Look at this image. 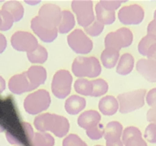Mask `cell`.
<instances>
[{
  "mask_svg": "<svg viewBox=\"0 0 156 146\" xmlns=\"http://www.w3.org/2000/svg\"><path fill=\"white\" fill-rule=\"evenodd\" d=\"M35 128L39 132H52L57 137H64L69 131V121L61 115L44 113L34 120Z\"/></svg>",
  "mask_w": 156,
  "mask_h": 146,
  "instance_id": "1",
  "label": "cell"
},
{
  "mask_svg": "<svg viewBox=\"0 0 156 146\" xmlns=\"http://www.w3.org/2000/svg\"><path fill=\"white\" fill-rule=\"evenodd\" d=\"M72 72L76 77H98L101 73V65L96 57L78 56L72 63Z\"/></svg>",
  "mask_w": 156,
  "mask_h": 146,
  "instance_id": "2",
  "label": "cell"
},
{
  "mask_svg": "<svg viewBox=\"0 0 156 146\" xmlns=\"http://www.w3.org/2000/svg\"><path fill=\"white\" fill-rule=\"evenodd\" d=\"M147 91L145 89H137V90L125 92L117 96L119 103L118 111L121 114H127L137 109L142 108L145 104V96Z\"/></svg>",
  "mask_w": 156,
  "mask_h": 146,
  "instance_id": "3",
  "label": "cell"
},
{
  "mask_svg": "<svg viewBox=\"0 0 156 146\" xmlns=\"http://www.w3.org/2000/svg\"><path fill=\"white\" fill-rule=\"evenodd\" d=\"M51 104L50 95L44 89L30 93L24 99V109L31 115H36L45 111Z\"/></svg>",
  "mask_w": 156,
  "mask_h": 146,
  "instance_id": "4",
  "label": "cell"
},
{
  "mask_svg": "<svg viewBox=\"0 0 156 146\" xmlns=\"http://www.w3.org/2000/svg\"><path fill=\"white\" fill-rule=\"evenodd\" d=\"M72 85V76L68 70H58L52 79L51 89L55 97L64 99L70 94Z\"/></svg>",
  "mask_w": 156,
  "mask_h": 146,
  "instance_id": "5",
  "label": "cell"
},
{
  "mask_svg": "<svg viewBox=\"0 0 156 146\" xmlns=\"http://www.w3.org/2000/svg\"><path fill=\"white\" fill-rule=\"evenodd\" d=\"M105 48H114L120 50L129 47L133 42V34L130 29L122 27L116 31L109 32L105 37Z\"/></svg>",
  "mask_w": 156,
  "mask_h": 146,
  "instance_id": "6",
  "label": "cell"
},
{
  "mask_svg": "<svg viewBox=\"0 0 156 146\" xmlns=\"http://www.w3.org/2000/svg\"><path fill=\"white\" fill-rule=\"evenodd\" d=\"M71 7L75 13L77 22L80 26L86 28L94 22L95 14L93 12V3L92 1H72Z\"/></svg>",
  "mask_w": 156,
  "mask_h": 146,
  "instance_id": "7",
  "label": "cell"
},
{
  "mask_svg": "<svg viewBox=\"0 0 156 146\" xmlns=\"http://www.w3.org/2000/svg\"><path fill=\"white\" fill-rule=\"evenodd\" d=\"M69 47L77 54H87L93 48V42L81 29H75L67 37Z\"/></svg>",
  "mask_w": 156,
  "mask_h": 146,
  "instance_id": "8",
  "label": "cell"
},
{
  "mask_svg": "<svg viewBox=\"0 0 156 146\" xmlns=\"http://www.w3.org/2000/svg\"><path fill=\"white\" fill-rule=\"evenodd\" d=\"M11 45L17 51L33 52L38 47V41L33 34L26 31H17L11 37Z\"/></svg>",
  "mask_w": 156,
  "mask_h": 146,
  "instance_id": "9",
  "label": "cell"
},
{
  "mask_svg": "<svg viewBox=\"0 0 156 146\" xmlns=\"http://www.w3.org/2000/svg\"><path fill=\"white\" fill-rule=\"evenodd\" d=\"M144 9L138 4L123 6L118 11L119 21L124 25H138L143 21Z\"/></svg>",
  "mask_w": 156,
  "mask_h": 146,
  "instance_id": "10",
  "label": "cell"
},
{
  "mask_svg": "<svg viewBox=\"0 0 156 146\" xmlns=\"http://www.w3.org/2000/svg\"><path fill=\"white\" fill-rule=\"evenodd\" d=\"M39 19L47 25L58 28L62 17V11L60 7L55 4H45L39 10Z\"/></svg>",
  "mask_w": 156,
  "mask_h": 146,
  "instance_id": "11",
  "label": "cell"
},
{
  "mask_svg": "<svg viewBox=\"0 0 156 146\" xmlns=\"http://www.w3.org/2000/svg\"><path fill=\"white\" fill-rule=\"evenodd\" d=\"M31 29L33 30V32L37 35V37H39L40 40L47 42V43L54 41L58 35L57 28L51 27L43 23L39 19L38 16H35L31 20Z\"/></svg>",
  "mask_w": 156,
  "mask_h": 146,
  "instance_id": "12",
  "label": "cell"
},
{
  "mask_svg": "<svg viewBox=\"0 0 156 146\" xmlns=\"http://www.w3.org/2000/svg\"><path fill=\"white\" fill-rule=\"evenodd\" d=\"M8 87L9 90L14 94H22L34 90V87L30 83L26 71L20 74H16L10 78Z\"/></svg>",
  "mask_w": 156,
  "mask_h": 146,
  "instance_id": "13",
  "label": "cell"
},
{
  "mask_svg": "<svg viewBox=\"0 0 156 146\" xmlns=\"http://www.w3.org/2000/svg\"><path fill=\"white\" fill-rule=\"evenodd\" d=\"M122 142L124 146H147L141 131L134 126H129L123 130Z\"/></svg>",
  "mask_w": 156,
  "mask_h": 146,
  "instance_id": "14",
  "label": "cell"
},
{
  "mask_svg": "<svg viewBox=\"0 0 156 146\" xmlns=\"http://www.w3.org/2000/svg\"><path fill=\"white\" fill-rule=\"evenodd\" d=\"M137 72L149 82H156V61L151 59H139L136 63Z\"/></svg>",
  "mask_w": 156,
  "mask_h": 146,
  "instance_id": "15",
  "label": "cell"
},
{
  "mask_svg": "<svg viewBox=\"0 0 156 146\" xmlns=\"http://www.w3.org/2000/svg\"><path fill=\"white\" fill-rule=\"evenodd\" d=\"M101 115L99 114L96 110H87L81 113L80 116L78 117L77 123L81 128H83L85 130H88L90 128L98 125L100 123Z\"/></svg>",
  "mask_w": 156,
  "mask_h": 146,
  "instance_id": "16",
  "label": "cell"
},
{
  "mask_svg": "<svg viewBox=\"0 0 156 146\" xmlns=\"http://www.w3.org/2000/svg\"><path fill=\"white\" fill-rule=\"evenodd\" d=\"M98 108L102 114L106 116L114 115L119 110V103L117 98L111 95H106L100 99L98 103Z\"/></svg>",
  "mask_w": 156,
  "mask_h": 146,
  "instance_id": "17",
  "label": "cell"
},
{
  "mask_svg": "<svg viewBox=\"0 0 156 146\" xmlns=\"http://www.w3.org/2000/svg\"><path fill=\"white\" fill-rule=\"evenodd\" d=\"M27 76L29 78L30 83L32 86L37 88L39 85H42L45 83L46 78H47V72L44 67L42 66H31L29 69L26 71Z\"/></svg>",
  "mask_w": 156,
  "mask_h": 146,
  "instance_id": "18",
  "label": "cell"
},
{
  "mask_svg": "<svg viewBox=\"0 0 156 146\" xmlns=\"http://www.w3.org/2000/svg\"><path fill=\"white\" fill-rule=\"evenodd\" d=\"M123 132L122 124L118 121H111L104 128V138L106 142H115L120 140Z\"/></svg>",
  "mask_w": 156,
  "mask_h": 146,
  "instance_id": "19",
  "label": "cell"
},
{
  "mask_svg": "<svg viewBox=\"0 0 156 146\" xmlns=\"http://www.w3.org/2000/svg\"><path fill=\"white\" fill-rule=\"evenodd\" d=\"M86 106V100L79 95H72L65 101V110L70 115H76Z\"/></svg>",
  "mask_w": 156,
  "mask_h": 146,
  "instance_id": "20",
  "label": "cell"
},
{
  "mask_svg": "<svg viewBox=\"0 0 156 146\" xmlns=\"http://www.w3.org/2000/svg\"><path fill=\"white\" fill-rule=\"evenodd\" d=\"M120 58L119 51L114 48H105L101 53L100 60L101 63L105 68H113L118 63Z\"/></svg>",
  "mask_w": 156,
  "mask_h": 146,
  "instance_id": "21",
  "label": "cell"
},
{
  "mask_svg": "<svg viewBox=\"0 0 156 146\" xmlns=\"http://www.w3.org/2000/svg\"><path fill=\"white\" fill-rule=\"evenodd\" d=\"M134 68V57L130 53H124L120 56V59L117 63L116 72L120 75H128L132 72Z\"/></svg>",
  "mask_w": 156,
  "mask_h": 146,
  "instance_id": "22",
  "label": "cell"
},
{
  "mask_svg": "<svg viewBox=\"0 0 156 146\" xmlns=\"http://www.w3.org/2000/svg\"><path fill=\"white\" fill-rule=\"evenodd\" d=\"M95 13H96V20L103 25H110V24L114 23L116 19L115 12L106 10L99 2L95 6Z\"/></svg>",
  "mask_w": 156,
  "mask_h": 146,
  "instance_id": "23",
  "label": "cell"
},
{
  "mask_svg": "<svg viewBox=\"0 0 156 146\" xmlns=\"http://www.w3.org/2000/svg\"><path fill=\"white\" fill-rule=\"evenodd\" d=\"M74 26H75V19H74L73 14L68 10H63L61 21L57 28L58 32L61 34L68 33L73 29Z\"/></svg>",
  "mask_w": 156,
  "mask_h": 146,
  "instance_id": "24",
  "label": "cell"
},
{
  "mask_svg": "<svg viewBox=\"0 0 156 146\" xmlns=\"http://www.w3.org/2000/svg\"><path fill=\"white\" fill-rule=\"evenodd\" d=\"M2 9L11 14V16L14 19V22H17V21L22 19L23 14H24V8H23V6L21 5L20 2L8 1L3 4Z\"/></svg>",
  "mask_w": 156,
  "mask_h": 146,
  "instance_id": "25",
  "label": "cell"
},
{
  "mask_svg": "<svg viewBox=\"0 0 156 146\" xmlns=\"http://www.w3.org/2000/svg\"><path fill=\"white\" fill-rule=\"evenodd\" d=\"M55 140L51 134L47 132L34 133V137L31 142L32 146H54Z\"/></svg>",
  "mask_w": 156,
  "mask_h": 146,
  "instance_id": "26",
  "label": "cell"
},
{
  "mask_svg": "<svg viewBox=\"0 0 156 146\" xmlns=\"http://www.w3.org/2000/svg\"><path fill=\"white\" fill-rule=\"evenodd\" d=\"M74 89L80 95L91 96L92 92H93V85H92L91 81L86 78H79L74 83Z\"/></svg>",
  "mask_w": 156,
  "mask_h": 146,
  "instance_id": "27",
  "label": "cell"
},
{
  "mask_svg": "<svg viewBox=\"0 0 156 146\" xmlns=\"http://www.w3.org/2000/svg\"><path fill=\"white\" fill-rule=\"evenodd\" d=\"M27 57L28 60L31 63H44L48 57V53L47 50L41 45H38V47L35 49L33 52L27 53Z\"/></svg>",
  "mask_w": 156,
  "mask_h": 146,
  "instance_id": "28",
  "label": "cell"
},
{
  "mask_svg": "<svg viewBox=\"0 0 156 146\" xmlns=\"http://www.w3.org/2000/svg\"><path fill=\"white\" fill-rule=\"evenodd\" d=\"M93 85V92H92V97H99V96L104 95L108 91V83L104 79L96 78V79L91 81Z\"/></svg>",
  "mask_w": 156,
  "mask_h": 146,
  "instance_id": "29",
  "label": "cell"
},
{
  "mask_svg": "<svg viewBox=\"0 0 156 146\" xmlns=\"http://www.w3.org/2000/svg\"><path fill=\"white\" fill-rule=\"evenodd\" d=\"M155 43H156V39L154 37L150 36V35H145L139 41V43H138V52H139V54L146 56L149 48Z\"/></svg>",
  "mask_w": 156,
  "mask_h": 146,
  "instance_id": "30",
  "label": "cell"
},
{
  "mask_svg": "<svg viewBox=\"0 0 156 146\" xmlns=\"http://www.w3.org/2000/svg\"><path fill=\"white\" fill-rule=\"evenodd\" d=\"M104 125L99 123L98 125L86 130V134L91 140H99L104 136Z\"/></svg>",
  "mask_w": 156,
  "mask_h": 146,
  "instance_id": "31",
  "label": "cell"
},
{
  "mask_svg": "<svg viewBox=\"0 0 156 146\" xmlns=\"http://www.w3.org/2000/svg\"><path fill=\"white\" fill-rule=\"evenodd\" d=\"M0 16H1V27H0V30L1 31H7L9 30L10 28L12 27L13 23H14V19L13 17L11 16V14L8 13L5 10L1 9L0 10Z\"/></svg>",
  "mask_w": 156,
  "mask_h": 146,
  "instance_id": "32",
  "label": "cell"
},
{
  "mask_svg": "<svg viewBox=\"0 0 156 146\" xmlns=\"http://www.w3.org/2000/svg\"><path fill=\"white\" fill-rule=\"evenodd\" d=\"M62 146H87V144L76 134H69L64 138Z\"/></svg>",
  "mask_w": 156,
  "mask_h": 146,
  "instance_id": "33",
  "label": "cell"
},
{
  "mask_svg": "<svg viewBox=\"0 0 156 146\" xmlns=\"http://www.w3.org/2000/svg\"><path fill=\"white\" fill-rule=\"evenodd\" d=\"M104 29V25L97 20H94V22L90 24L89 26L85 28V33H87L90 36H98L102 33Z\"/></svg>",
  "mask_w": 156,
  "mask_h": 146,
  "instance_id": "34",
  "label": "cell"
},
{
  "mask_svg": "<svg viewBox=\"0 0 156 146\" xmlns=\"http://www.w3.org/2000/svg\"><path fill=\"white\" fill-rule=\"evenodd\" d=\"M144 138L150 143H156V123H149L145 129Z\"/></svg>",
  "mask_w": 156,
  "mask_h": 146,
  "instance_id": "35",
  "label": "cell"
},
{
  "mask_svg": "<svg viewBox=\"0 0 156 146\" xmlns=\"http://www.w3.org/2000/svg\"><path fill=\"white\" fill-rule=\"evenodd\" d=\"M102 5L103 8L106 10H109V11H115L116 9H118L120 5L122 4V1H114V0H102V1L99 2Z\"/></svg>",
  "mask_w": 156,
  "mask_h": 146,
  "instance_id": "36",
  "label": "cell"
},
{
  "mask_svg": "<svg viewBox=\"0 0 156 146\" xmlns=\"http://www.w3.org/2000/svg\"><path fill=\"white\" fill-rule=\"evenodd\" d=\"M145 101L150 107H153L156 105V87L150 89L145 96Z\"/></svg>",
  "mask_w": 156,
  "mask_h": 146,
  "instance_id": "37",
  "label": "cell"
},
{
  "mask_svg": "<svg viewBox=\"0 0 156 146\" xmlns=\"http://www.w3.org/2000/svg\"><path fill=\"white\" fill-rule=\"evenodd\" d=\"M146 119L150 123H156V105L151 107L146 113Z\"/></svg>",
  "mask_w": 156,
  "mask_h": 146,
  "instance_id": "38",
  "label": "cell"
},
{
  "mask_svg": "<svg viewBox=\"0 0 156 146\" xmlns=\"http://www.w3.org/2000/svg\"><path fill=\"white\" fill-rule=\"evenodd\" d=\"M147 35L156 39V19H153L147 26Z\"/></svg>",
  "mask_w": 156,
  "mask_h": 146,
  "instance_id": "39",
  "label": "cell"
},
{
  "mask_svg": "<svg viewBox=\"0 0 156 146\" xmlns=\"http://www.w3.org/2000/svg\"><path fill=\"white\" fill-rule=\"evenodd\" d=\"M146 56H147V59H151V60L156 61V43L154 45H152L149 48Z\"/></svg>",
  "mask_w": 156,
  "mask_h": 146,
  "instance_id": "40",
  "label": "cell"
},
{
  "mask_svg": "<svg viewBox=\"0 0 156 146\" xmlns=\"http://www.w3.org/2000/svg\"><path fill=\"white\" fill-rule=\"evenodd\" d=\"M7 46V41H6V38L3 34L0 33V54L5 50Z\"/></svg>",
  "mask_w": 156,
  "mask_h": 146,
  "instance_id": "41",
  "label": "cell"
},
{
  "mask_svg": "<svg viewBox=\"0 0 156 146\" xmlns=\"http://www.w3.org/2000/svg\"><path fill=\"white\" fill-rule=\"evenodd\" d=\"M106 146H124L122 140H118L115 142H106Z\"/></svg>",
  "mask_w": 156,
  "mask_h": 146,
  "instance_id": "42",
  "label": "cell"
},
{
  "mask_svg": "<svg viewBox=\"0 0 156 146\" xmlns=\"http://www.w3.org/2000/svg\"><path fill=\"white\" fill-rule=\"evenodd\" d=\"M5 87H6V84H5V80L3 79V77L0 76V93L3 92L5 90Z\"/></svg>",
  "mask_w": 156,
  "mask_h": 146,
  "instance_id": "43",
  "label": "cell"
},
{
  "mask_svg": "<svg viewBox=\"0 0 156 146\" xmlns=\"http://www.w3.org/2000/svg\"><path fill=\"white\" fill-rule=\"evenodd\" d=\"M26 3H30V4H37L39 1H35V2H30V1H26Z\"/></svg>",
  "mask_w": 156,
  "mask_h": 146,
  "instance_id": "44",
  "label": "cell"
},
{
  "mask_svg": "<svg viewBox=\"0 0 156 146\" xmlns=\"http://www.w3.org/2000/svg\"><path fill=\"white\" fill-rule=\"evenodd\" d=\"M3 130H4V126H3V125H1V124H0V132H2Z\"/></svg>",
  "mask_w": 156,
  "mask_h": 146,
  "instance_id": "45",
  "label": "cell"
},
{
  "mask_svg": "<svg viewBox=\"0 0 156 146\" xmlns=\"http://www.w3.org/2000/svg\"><path fill=\"white\" fill-rule=\"evenodd\" d=\"M153 16H154V19H156V10L154 11V15Z\"/></svg>",
  "mask_w": 156,
  "mask_h": 146,
  "instance_id": "46",
  "label": "cell"
},
{
  "mask_svg": "<svg viewBox=\"0 0 156 146\" xmlns=\"http://www.w3.org/2000/svg\"><path fill=\"white\" fill-rule=\"evenodd\" d=\"M1 24H2V21H1V16H0V27H1Z\"/></svg>",
  "mask_w": 156,
  "mask_h": 146,
  "instance_id": "47",
  "label": "cell"
},
{
  "mask_svg": "<svg viewBox=\"0 0 156 146\" xmlns=\"http://www.w3.org/2000/svg\"><path fill=\"white\" fill-rule=\"evenodd\" d=\"M95 146H102V145H95Z\"/></svg>",
  "mask_w": 156,
  "mask_h": 146,
  "instance_id": "48",
  "label": "cell"
}]
</instances>
